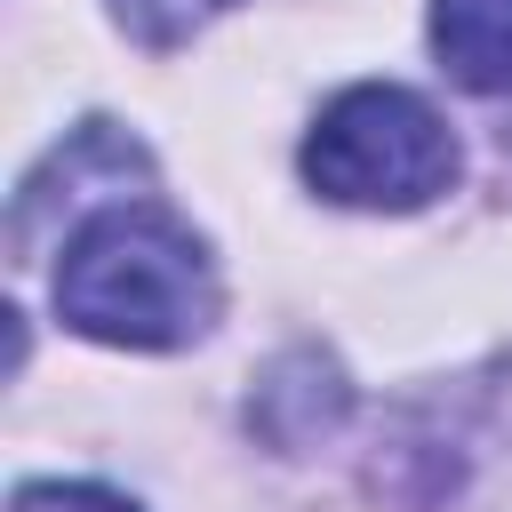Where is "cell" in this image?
I'll return each instance as SVG.
<instances>
[{
  "label": "cell",
  "mask_w": 512,
  "mask_h": 512,
  "mask_svg": "<svg viewBox=\"0 0 512 512\" xmlns=\"http://www.w3.org/2000/svg\"><path fill=\"white\" fill-rule=\"evenodd\" d=\"M232 0H112V16H120V32L128 40H144V48H176V40H192L208 16H224Z\"/></svg>",
  "instance_id": "5b68a950"
},
{
  "label": "cell",
  "mask_w": 512,
  "mask_h": 512,
  "mask_svg": "<svg viewBox=\"0 0 512 512\" xmlns=\"http://www.w3.org/2000/svg\"><path fill=\"white\" fill-rule=\"evenodd\" d=\"M432 48L456 88H512V0H432Z\"/></svg>",
  "instance_id": "277c9868"
},
{
  "label": "cell",
  "mask_w": 512,
  "mask_h": 512,
  "mask_svg": "<svg viewBox=\"0 0 512 512\" xmlns=\"http://www.w3.org/2000/svg\"><path fill=\"white\" fill-rule=\"evenodd\" d=\"M304 184L336 208H424L456 184V136L416 88L360 80L312 120Z\"/></svg>",
  "instance_id": "7a4b0ae2"
},
{
  "label": "cell",
  "mask_w": 512,
  "mask_h": 512,
  "mask_svg": "<svg viewBox=\"0 0 512 512\" xmlns=\"http://www.w3.org/2000/svg\"><path fill=\"white\" fill-rule=\"evenodd\" d=\"M8 512H136V504L112 488H88V480H32V488H16Z\"/></svg>",
  "instance_id": "8992f818"
},
{
  "label": "cell",
  "mask_w": 512,
  "mask_h": 512,
  "mask_svg": "<svg viewBox=\"0 0 512 512\" xmlns=\"http://www.w3.org/2000/svg\"><path fill=\"white\" fill-rule=\"evenodd\" d=\"M216 264L200 232L152 200H104L56 264V312L128 352H176L216 328Z\"/></svg>",
  "instance_id": "6da1fadb"
},
{
  "label": "cell",
  "mask_w": 512,
  "mask_h": 512,
  "mask_svg": "<svg viewBox=\"0 0 512 512\" xmlns=\"http://www.w3.org/2000/svg\"><path fill=\"white\" fill-rule=\"evenodd\" d=\"M336 416H344V376H336V360H320V352L272 360V376H264L256 400H248V424H256L272 448H312L320 432H336Z\"/></svg>",
  "instance_id": "3957f363"
}]
</instances>
